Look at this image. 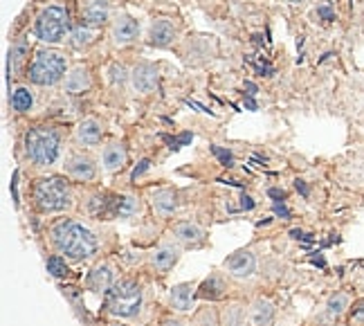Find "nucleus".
<instances>
[{
	"label": "nucleus",
	"mask_w": 364,
	"mask_h": 326,
	"mask_svg": "<svg viewBox=\"0 0 364 326\" xmlns=\"http://www.w3.org/2000/svg\"><path fill=\"white\" fill-rule=\"evenodd\" d=\"M27 160L36 167H50L61 155V131L54 126H34L23 140Z\"/></svg>",
	"instance_id": "f03ea898"
},
{
	"label": "nucleus",
	"mask_w": 364,
	"mask_h": 326,
	"mask_svg": "<svg viewBox=\"0 0 364 326\" xmlns=\"http://www.w3.org/2000/svg\"><path fill=\"white\" fill-rule=\"evenodd\" d=\"M270 196L272 198H284V191L282 189H270Z\"/></svg>",
	"instance_id": "58836bf2"
},
{
	"label": "nucleus",
	"mask_w": 364,
	"mask_h": 326,
	"mask_svg": "<svg viewBox=\"0 0 364 326\" xmlns=\"http://www.w3.org/2000/svg\"><path fill=\"white\" fill-rule=\"evenodd\" d=\"M131 81H133V88L142 95H149L158 88V68L153 63H137L131 73Z\"/></svg>",
	"instance_id": "9b49d317"
},
{
	"label": "nucleus",
	"mask_w": 364,
	"mask_h": 326,
	"mask_svg": "<svg viewBox=\"0 0 364 326\" xmlns=\"http://www.w3.org/2000/svg\"><path fill=\"white\" fill-rule=\"evenodd\" d=\"M110 75H113V81H115V83H117V81H119V83H124L126 79L131 77V75H129V70H126L122 63H115L113 68H110Z\"/></svg>",
	"instance_id": "7c9ffc66"
},
{
	"label": "nucleus",
	"mask_w": 364,
	"mask_h": 326,
	"mask_svg": "<svg viewBox=\"0 0 364 326\" xmlns=\"http://www.w3.org/2000/svg\"><path fill=\"white\" fill-rule=\"evenodd\" d=\"M65 172L70 178L81 180V182H88L97 178V164L90 155H83V153H73L70 158L65 160Z\"/></svg>",
	"instance_id": "9d476101"
},
{
	"label": "nucleus",
	"mask_w": 364,
	"mask_h": 326,
	"mask_svg": "<svg viewBox=\"0 0 364 326\" xmlns=\"http://www.w3.org/2000/svg\"><path fill=\"white\" fill-rule=\"evenodd\" d=\"M178 259H180V248L173 243H162L151 254V265L156 268L158 273H166L178 263Z\"/></svg>",
	"instance_id": "4468645a"
},
{
	"label": "nucleus",
	"mask_w": 364,
	"mask_h": 326,
	"mask_svg": "<svg viewBox=\"0 0 364 326\" xmlns=\"http://www.w3.org/2000/svg\"><path fill=\"white\" fill-rule=\"evenodd\" d=\"M239 209H245V211L255 209V201H252L250 196H243V198H241V205H239Z\"/></svg>",
	"instance_id": "f704fd0d"
},
{
	"label": "nucleus",
	"mask_w": 364,
	"mask_h": 326,
	"mask_svg": "<svg viewBox=\"0 0 364 326\" xmlns=\"http://www.w3.org/2000/svg\"><path fill=\"white\" fill-rule=\"evenodd\" d=\"M92 41H95V32H92V27H88V25H79V27H75L73 32H70V46L77 48V50L88 48Z\"/></svg>",
	"instance_id": "a878e982"
},
{
	"label": "nucleus",
	"mask_w": 364,
	"mask_h": 326,
	"mask_svg": "<svg viewBox=\"0 0 364 326\" xmlns=\"http://www.w3.org/2000/svg\"><path fill=\"white\" fill-rule=\"evenodd\" d=\"M348 326H364V300L355 302L348 313Z\"/></svg>",
	"instance_id": "c756f323"
},
{
	"label": "nucleus",
	"mask_w": 364,
	"mask_h": 326,
	"mask_svg": "<svg viewBox=\"0 0 364 326\" xmlns=\"http://www.w3.org/2000/svg\"><path fill=\"white\" fill-rule=\"evenodd\" d=\"M88 88H90V73H88V68H83V65L73 68L63 79V93L68 95H81Z\"/></svg>",
	"instance_id": "dca6fc26"
},
{
	"label": "nucleus",
	"mask_w": 364,
	"mask_h": 326,
	"mask_svg": "<svg viewBox=\"0 0 364 326\" xmlns=\"http://www.w3.org/2000/svg\"><path fill=\"white\" fill-rule=\"evenodd\" d=\"M297 189H299V191H301L304 196H308V187L304 185V182H299V180H297Z\"/></svg>",
	"instance_id": "a19ab883"
},
{
	"label": "nucleus",
	"mask_w": 364,
	"mask_h": 326,
	"mask_svg": "<svg viewBox=\"0 0 364 326\" xmlns=\"http://www.w3.org/2000/svg\"><path fill=\"white\" fill-rule=\"evenodd\" d=\"M274 211H277V214L279 216H284V219H290V211L284 207V205H274Z\"/></svg>",
	"instance_id": "e433bc0d"
},
{
	"label": "nucleus",
	"mask_w": 364,
	"mask_h": 326,
	"mask_svg": "<svg viewBox=\"0 0 364 326\" xmlns=\"http://www.w3.org/2000/svg\"><path fill=\"white\" fill-rule=\"evenodd\" d=\"M162 326H185V322H180V320H173V317H169V320H164V322H162Z\"/></svg>",
	"instance_id": "4c0bfd02"
},
{
	"label": "nucleus",
	"mask_w": 364,
	"mask_h": 326,
	"mask_svg": "<svg viewBox=\"0 0 364 326\" xmlns=\"http://www.w3.org/2000/svg\"><path fill=\"white\" fill-rule=\"evenodd\" d=\"M245 106H247V108H252V110H255V108H257L255 99H250V97H247V99H245Z\"/></svg>",
	"instance_id": "79ce46f5"
},
{
	"label": "nucleus",
	"mask_w": 364,
	"mask_h": 326,
	"mask_svg": "<svg viewBox=\"0 0 364 326\" xmlns=\"http://www.w3.org/2000/svg\"><path fill=\"white\" fill-rule=\"evenodd\" d=\"M196 286L193 283H178V286L171 288V306L176 310H180V313H187V310H191V304H193V297H196Z\"/></svg>",
	"instance_id": "a211bd4d"
},
{
	"label": "nucleus",
	"mask_w": 364,
	"mask_h": 326,
	"mask_svg": "<svg viewBox=\"0 0 364 326\" xmlns=\"http://www.w3.org/2000/svg\"><path fill=\"white\" fill-rule=\"evenodd\" d=\"M102 135H104V126L100 120H95V117H86L79 126H77V131H75V137L79 144L83 147H95V144H100L102 142Z\"/></svg>",
	"instance_id": "f8f14e48"
},
{
	"label": "nucleus",
	"mask_w": 364,
	"mask_h": 326,
	"mask_svg": "<svg viewBox=\"0 0 364 326\" xmlns=\"http://www.w3.org/2000/svg\"><path fill=\"white\" fill-rule=\"evenodd\" d=\"M108 313L115 317L131 320L142 308V288L133 279H119L108 293Z\"/></svg>",
	"instance_id": "423d86ee"
},
{
	"label": "nucleus",
	"mask_w": 364,
	"mask_h": 326,
	"mask_svg": "<svg viewBox=\"0 0 364 326\" xmlns=\"http://www.w3.org/2000/svg\"><path fill=\"white\" fill-rule=\"evenodd\" d=\"M153 207H156L162 216H169L178 209V198L171 189H162L153 194Z\"/></svg>",
	"instance_id": "b1692460"
},
{
	"label": "nucleus",
	"mask_w": 364,
	"mask_h": 326,
	"mask_svg": "<svg viewBox=\"0 0 364 326\" xmlns=\"http://www.w3.org/2000/svg\"><path fill=\"white\" fill-rule=\"evenodd\" d=\"M348 304H351V297H348V293H335L328 297V302H326V310H324V315L328 320H338L346 313V308Z\"/></svg>",
	"instance_id": "5701e85b"
},
{
	"label": "nucleus",
	"mask_w": 364,
	"mask_h": 326,
	"mask_svg": "<svg viewBox=\"0 0 364 326\" xmlns=\"http://www.w3.org/2000/svg\"><path fill=\"white\" fill-rule=\"evenodd\" d=\"M48 273L52 275V277H57V279H61V277H68V265H65V259L63 257H59V254H54V257H50L48 259Z\"/></svg>",
	"instance_id": "c85d7f7f"
},
{
	"label": "nucleus",
	"mask_w": 364,
	"mask_h": 326,
	"mask_svg": "<svg viewBox=\"0 0 364 326\" xmlns=\"http://www.w3.org/2000/svg\"><path fill=\"white\" fill-rule=\"evenodd\" d=\"M178 25L171 19H156L149 27V43L153 48H169L178 38Z\"/></svg>",
	"instance_id": "6e6552de"
},
{
	"label": "nucleus",
	"mask_w": 364,
	"mask_h": 326,
	"mask_svg": "<svg viewBox=\"0 0 364 326\" xmlns=\"http://www.w3.org/2000/svg\"><path fill=\"white\" fill-rule=\"evenodd\" d=\"M27 79L36 86H54L68 75V59L59 50H38L27 65Z\"/></svg>",
	"instance_id": "20e7f679"
},
{
	"label": "nucleus",
	"mask_w": 364,
	"mask_h": 326,
	"mask_svg": "<svg viewBox=\"0 0 364 326\" xmlns=\"http://www.w3.org/2000/svg\"><path fill=\"white\" fill-rule=\"evenodd\" d=\"M73 32L70 25V11L61 5H50L36 16L34 34L43 43H61Z\"/></svg>",
	"instance_id": "39448f33"
},
{
	"label": "nucleus",
	"mask_w": 364,
	"mask_h": 326,
	"mask_svg": "<svg viewBox=\"0 0 364 326\" xmlns=\"http://www.w3.org/2000/svg\"><path fill=\"white\" fill-rule=\"evenodd\" d=\"M139 211V203L133 196H119L115 201H110V214L117 219H129Z\"/></svg>",
	"instance_id": "4be33fe9"
},
{
	"label": "nucleus",
	"mask_w": 364,
	"mask_h": 326,
	"mask_svg": "<svg viewBox=\"0 0 364 326\" xmlns=\"http://www.w3.org/2000/svg\"><path fill=\"white\" fill-rule=\"evenodd\" d=\"M173 236L180 241V243L196 248V246H200V243H203L205 232H203L196 223H191V221H182V223H176V225H173Z\"/></svg>",
	"instance_id": "f3484780"
},
{
	"label": "nucleus",
	"mask_w": 364,
	"mask_h": 326,
	"mask_svg": "<svg viewBox=\"0 0 364 326\" xmlns=\"http://www.w3.org/2000/svg\"><path fill=\"white\" fill-rule=\"evenodd\" d=\"M88 288L92 293H110V288L115 286V273L108 263H102L90 270L88 275Z\"/></svg>",
	"instance_id": "ddd939ff"
},
{
	"label": "nucleus",
	"mask_w": 364,
	"mask_h": 326,
	"mask_svg": "<svg viewBox=\"0 0 364 326\" xmlns=\"http://www.w3.org/2000/svg\"><path fill=\"white\" fill-rule=\"evenodd\" d=\"M225 290H228L225 281L218 275H212L200 283V288L196 290V297H200V300H220V297L225 295Z\"/></svg>",
	"instance_id": "412c9836"
},
{
	"label": "nucleus",
	"mask_w": 364,
	"mask_h": 326,
	"mask_svg": "<svg viewBox=\"0 0 364 326\" xmlns=\"http://www.w3.org/2000/svg\"><path fill=\"white\" fill-rule=\"evenodd\" d=\"M32 196L41 214H57V211H65L73 207V191H70L68 180L59 176L36 180Z\"/></svg>",
	"instance_id": "7ed1b4c3"
},
{
	"label": "nucleus",
	"mask_w": 364,
	"mask_h": 326,
	"mask_svg": "<svg viewBox=\"0 0 364 326\" xmlns=\"http://www.w3.org/2000/svg\"><path fill=\"white\" fill-rule=\"evenodd\" d=\"M9 104L16 112H30L32 106H34V93L30 88H25V86H18L16 90L11 93Z\"/></svg>",
	"instance_id": "393cba45"
},
{
	"label": "nucleus",
	"mask_w": 364,
	"mask_h": 326,
	"mask_svg": "<svg viewBox=\"0 0 364 326\" xmlns=\"http://www.w3.org/2000/svg\"><path fill=\"white\" fill-rule=\"evenodd\" d=\"M149 164H151L149 160H142V162H139V167H135V169H133V176H131V178H133V180H137V178L142 176V174L146 172V169H149Z\"/></svg>",
	"instance_id": "473e14b6"
},
{
	"label": "nucleus",
	"mask_w": 364,
	"mask_h": 326,
	"mask_svg": "<svg viewBox=\"0 0 364 326\" xmlns=\"http://www.w3.org/2000/svg\"><path fill=\"white\" fill-rule=\"evenodd\" d=\"M110 16V0H88L83 7V25L100 27Z\"/></svg>",
	"instance_id": "2eb2a0df"
},
{
	"label": "nucleus",
	"mask_w": 364,
	"mask_h": 326,
	"mask_svg": "<svg viewBox=\"0 0 364 326\" xmlns=\"http://www.w3.org/2000/svg\"><path fill=\"white\" fill-rule=\"evenodd\" d=\"M225 270L236 279H250L257 270V259L250 250H239L225 259Z\"/></svg>",
	"instance_id": "1a4fd4ad"
},
{
	"label": "nucleus",
	"mask_w": 364,
	"mask_h": 326,
	"mask_svg": "<svg viewBox=\"0 0 364 326\" xmlns=\"http://www.w3.org/2000/svg\"><path fill=\"white\" fill-rule=\"evenodd\" d=\"M319 16L324 21H333V11L328 7H319Z\"/></svg>",
	"instance_id": "c9c22d12"
},
{
	"label": "nucleus",
	"mask_w": 364,
	"mask_h": 326,
	"mask_svg": "<svg viewBox=\"0 0 364 326\" xmlns=\"http://www.w3.org/2000/svg\"><path fill=\"white\" fill-rule=\"evenodd\" d=\"M11 191H14V203L18 205V172L14 174V180H11Z\"/></svg>",
	"instance_id": "72a5a7b5"
},
{
	"label": "nucleus",
	"mask_w": 364,
	"mask_h": 326,
	"mask_svg": "<svg viewBox=\"0 0 364 326\" xmlns=\"http://www.w3.org/2000/svg\"><path fill=\"white\" fill-rule=\"evenodd\" d=\"M243 322H245V310L239 304L230 306L225 310V315H223V324H225V326H243Z\"/></svg>",
	"instance_id": "cd10ccee"
},
{
	"label": "nucleus",
	"mask_w": 364,
	"mask_h": 326,
	"mask_svg": "<svg viewBox=\"0 0 364 326\" xmlns=\"http://www.w3.org/2000/svg\"><path fill=\"white\" fill-rule=\"evenodd\" d=\"M245 88L250 90V95H257V86H255V83H250V81H247V83H245Z\"/></svg>",
	"instance_id": "ea45409f"
},
{
	"label": "nucleus",
	"mask_w": 364,
	"mask_h": 326,
	"mask_svg": "<svg viewBox=\"0 0 364 326\" xmlns=\"http://www.w3.org/2000/svg\"><path fill=\"white\" fill-rule=\"evenodd\" d=\"M50 238L57 252L65 254L73 261H86L100 248V241H97L95 232H90L86 225H81L73 219L54 223L50 230Z\"/></svg>",
	"instance_id": "f257e3e1"
},
{
	"label": "nucleus",
	"mask_w": 364,
	"mask_h": 326,
	"mask_svg": "<svg viewBox=\"0 0 364 326\" xmlns=\"http://www.w3.org/2000/svg\"><path fill=\"white\" fill-rule=\"evenodd\" d=\"M290 5H301V3H306V0H288Z\"/></svg>",
	"instance_id": "37998d69"
},
{
	"label": "nucleus",
	"mask_w": 364,
	"mask_h": 326,
	"mask_svg": "<svg viewBox=\"0 0 364 326\" xmlns=\"http://www.w3.org/2000/svg\"><path fill=\"white\" fill-rule=\"evenodd\" d=\"M274 320V304L270 300H257L250 310L252 326H270Z\"/></svg>",
	"instance_id": "aec40b11"
},
{
	"label": "nucleus",
	"mask_w": 364,
	"mask_h": 326,
	"mask_svg": "<svg viewBox=\"0 0 364 326\" xmlns=\"http://www.w3.org/2000/svg\"><path fill=\"white\" fill-rule=\"evenodd\" d=\"M126 147L122 142H110V144L104 149V155H102V162H104V169L106 172H117L126 164Z\"/></svg>",
	"instance_id": "6ab92c4d"
},
{
	"label": "nucleus",
	"mask_w": 364,
	"mask_h": 326,
	"mask_svg": "<svg viewBox=\"0 0 364 326\" xmlns=\"http://www.w3.org/2000/svg\"><path fill=\"white\" fill-rule=\"evenodd\" d=\"M27 52H30V46L25 43V41H18V43H14L11 52H9V75H11V68H16L25 61Z\"/></svg>",
	"instance_id": "bb28decb"
},
{
	"label": "nucleus",
	"mask_w": 364,
	"mask_h": 326,
	"mask_svg": "<svg viewBox=\"0 0 364 326\" xmlns=\"http://www.w3.org/2000/svg\"><path fill=\"white\" fill-rule=\"evenodd\" d=\"M212 151H214V155H218L220 162L225 164V167H230V164H232V153H230V151L220 149V147H212Z\"/></svg>",
	"instance_id": "2f4dec72"
},
{
	"label": "nucleus",
	"mask_w": 364,
	"mask_h": 326,
	"mask_svg": "<svg viewBox=\"0 0 364 326\" xmlns=\"http://www.w3.org/2000/svg\"><path fill=\"white\" fill-rule=\"evenodd\" d=\"M110 34H113L115 46H131L139 38V23L133 16H129V14H117L113 27H110Z\"/></svg>",
	"instance_id": "0eeeda50"
}]
</instances>
